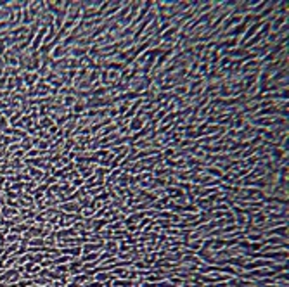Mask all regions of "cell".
Returning a JSON list of instances; mask_svg holds the SVG:
<instances>
[{"mask_svg":"<svg viewBox=\"0 0 289 287\" xmlns=\"http://www.w3.org/2000/svg\"><path fill=\"white\" fill-rule=\"evenodd\" d=\"M210 173H211V175H217V177H220V175H222V171H220L218 168H210Z\"/></svg>","mask_w":289,"mask_h":287,"instance_id":"cell-4","label":"cell"},{"mask_svg":"<svg viewBox=\"0 0 289 287\" xmlns=\"http://www.w3.org/2000/svg\"><path fill=\"white\" fill-rule=\"evenodd\" d=\"M144 125H146V121H144L142 116H133V118L128 121V130H130V132H139V130L144 128Z\"/></svg>","mask_w":289,"mask_h":287,"instance_id":"cell-1","label":"cell"},{"mask_svg":"<svg viewBox=\"0 0 289 287\" xmlns=\"http://www.w3.org/2000/svg\"><path fill=\"white\" fill-rule=\"evenodd\" d=\"M7 106V102H0V107H5Z\"/></svg>","mask_w":289,"mask_h":287,"instance_id":"cell-8","label":"cell"},{"mask_svg":"<svg viewBox=\"0 0 289 287\" xmlns=\"http://www.w3.org/2000/svg\"><path fill=\"white\" fill-rule=\"evenodd\" d=\"M24 154H26V152H24V151H23V149H21V151H17V152H16V156H17V157H19V156H24Z\"/></svg>","mask_w":289,"mask_h":287,"instance_id":"cell-7","label":"cell"},{"mask_svg":"<svg viewBox=\"0 0 289 287\" xmlns=\"http://www.w3.org/2000/svg\"><path fill=\"white\" fill-rule=\"evenodd\" d=\"M38 154H40V151H38V149H31V151H28V152H26V156H28V157H33V156H38Z\"/></svg>","mask_w":289,"mask_h":287,"instance_id":"cell-3","label":"cell"},{"mask_svg":"<svg viewBox=\"0 0 289 287\" xmlns=\"http://www.w3.org/2000/svg\"><path fill=\"white\" fill-rule=\"evenodd\" d=\"M5 125H7V119H5V118H0V132L5 130Z\"/></svg>","mask_w":289,"mask_h":287,"instance_id":"cell-5","label":"cell"},{"mask_svg":"<svg viewBox=\"0 0 289 287\" xmlns=\"http://www.w3.org/2000/svg\"><path fill=\"white\" fill-rule=\"evenodd\" d=\"M166 164H168V166H175V161H173V159H166Z\"/></svg>","mask_w":289,"mask_h":287,"instance_id":"cell-6","label":"cell"},{"mask_svg":"<svg viewBox=\"0 0 289 287\" xmlns=\"http://www.w3.org/2000/svg\"><path fill=\"white\" fill-rule=\"evenodd\" d=\"M52 125H54V119H52L50 116H43V118L40 119V123H38L40 130H45V128H50Z\"/></svg>","mask_w":289,"mask_h":287,"instance_id":"cell-2","label":"cell"}]
</instances>
